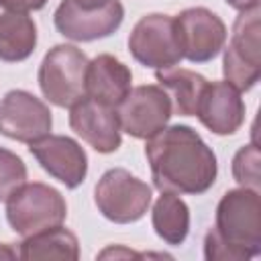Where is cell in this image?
<instances>
[{"label": "cell", "mask_w": 261, "mask_h": 261, "mask_svg": "<svg viewBox=\"0 0 261 261\" xmlns=\"http://www.w3.org/2000/svg\"><path fill=\"white\" fill-rule=\"evenodd\" d=\"M145 157L159 192L200 196L214 186L218 175L212 147L188 124L163 126L147 139Z\"/></svg>", "instance_id": "cell-1"}, {"label": "cell", "mask_w": 261, "mask_h": 261, "mask_svg": "<svg viewBox=\"0 0 261 261\" xmlns=\"http://www.w3.org/2000/svg\"><path fill=\"white\" fill-rule=\"evenodd\" d=\"M261 253L259 190L234 188L216 204L214 226L204 237L208 261H247Z\"/></svg>", "instance_id": "cell-2"}, {"label": "cell", "mask_w": 261, "mask_h": 261, "mask_svg": "<svg viewBox=\"0 0 261 261\" xmlns=\"http://www.w3.org/2000/svg\"><path fill=\"white\" fill-rule=\"evenodd\" d=\"M65 198L59 190L43 181H24L6 198V220L20 237L59 226L65 222Z\"/></svg>", "instance_id": "cell-3"}, {"label": "cell", "mask_w": 261, "mask_h": 261, "mask_svg": "<svg viewBox=\"0 0 261 261\" xmlns=\"http://www.w3.org/2000/svg\"><path fill=\"white\" fill-rule=\"evenodd\" d=\"M88 57L75 45H55L39 65L37 82L43 96L57 108H71L86 96Z\"/></svg>", "instance_id": "cell-4"}, {"label": "cell", "mask_w": 261, "mask_h": 261, "mask_svg": "<svg viewBox=\"0 0 261 261\" xmlns=\"http://www.w3.org/2000/svg\"><path fill=\"white\" fill-rule=\"evenodd\" d=\"M153 200V190L124 167L104 171L94 188V204L98 212L114 224H130L141 220Z\"/></svg>", "instance_id": "cell-5"}, {"label": "cell", "mask_w": 261, "mask_h": 261, "mask_svg": "<svg viewBox=\"0 0 261 261\" xmlns=\"http://www.w3.org/2000/svg\"><path fill=\"white\" fill-rule=\"evenodd\" d=\"M261 8L241 12L232 24L228 47L222 57V73L239 92H249L261 77Z\"/></svg>", "instance_id": "cell-6"}, {"label": "cell", "mask_w": 261, "mask_h": 261, "mask_svg": "<svg viewBox=\"0 0 261 261\" xmlns=\"http://www.w3.org/2000/svg\"><path fill=\"white\" fill-rule=\"evenodd\" d=\"M128 51L143 67L155 71L175 67L184 55L179 49L173 16L161 12L141 16L128 35Z\"/></svg>", "instance_id": "cell-7"}, {"label": "cell", "mask_w": 261, "mask_h": 261, "mask_svg": "<svg viewBox=\"0 0 261 261\" xmlns=\"http://www.w3.org/2000/svg\"><path fill=\"white\" fill-rule=\"evenodd\" d=\"M171 102L165 90L157 84H145L130 88L124 100L116 106L120 130L133 139H151L171 118Z\"/></svg>", "instance_id": "cell-8"}, {"label": "cell", "mask_w": 261, "mask_h": 261, "mask_svg": "<svg viewBox=\"0 0 261 261\" xmlns=\"http://www.w3.org/2000/svg\"><path fill=\"white\" fill-rule=\"evenodd\" d=\"M184 59L192 63L212 61L224 47L228 31L222 18L204 6H192L173 16Z\"/></svg>", "instance_id": "cell-9"}, {"label": "cell", "mask_w": 261, "mask_h": 261, "mask_svg": "<svg viewBox=\"0 0 261 261\" xmlns=\"http://www.w3.org/2000/svg\"><path fill=\"white\" fill-rule=\"evenodd\" d=\"M124 20V6L120 0H110L104 6L88 8L73 0H61L53 14V24L59 35L77 43H90L110 37Z\"/></svg>", "instance_id": "cell-10"}, {"label": "cell", "mask_w": 261, "mask_h": 261, "mask_svg": "<svg viewBox=\"0 0 261 261\" xmlns=\"http://www.w3.org/2000/svg\"><path fill=\"white\" fill-rule=\"evenodd\" d=\"M53 116L49 106L27 90H10L0 100V135L33 143L51 133Z\"/></svg>", "instance_id": "cell-11"}, {"label": "cell", "mask_w": 261, "mask_h": 261, "mask_svg": "<svg viewBox=\"0 0 261 261\" xmlns=\"http://www.w3.org/2000/svg\"><path fill=\"white\" fill-rule=\"evenodd\" d=\"M31 155L37 163L65 188L75 190L88 175V155L84 147L67 135H45L29 143Z\"/></svg>", "instance_id": "cell-12"}, {"label": "cell", "mask_w": 261, "mask_h": 261, "mask_svg": "<svg viewBox=\"0 0 261 261\" xmlns=\"http://www.w3.org/2000/svg\"><path fill=\"white\" fill-rule=\"evenodd\" d=\"M69 126L94 151L104 155L118 151L122 143L116 108H110L86 96L69 108Z\"/></svg>", "instance_id": "cell-13"}, {"label": "cell", "mask_w": 261, "mask_h": 261, "mask_svg": "<svg viewBox=\"0 0 261 261\" xmlns=\"http://www.w3.org/2000/svg\"><path fill=\"white\" fill-rule=\"evenodd\" d=\"M194 116L214 135H234L245 122V102L241 92L226 80L208 82Z\"/></svg>", "instance_id": "cell-14"}, {"label": "cell", "mask_w": 261, "mask_h": 261, "mask_svg": "<svg viewBox=\"0 0 261 261\" xmlns=\"http://www.w3.org/2000/svg\"><path fill=\"white\" fill-rule=\"evenodd\" d=\"M133 88V71L110 53H100L88 61L86 98L116 108Z\"/></svg>", "instance_id": "cell-15"}, {"label": "cell", "mask_w": 261, "mask_h": 261, "mask_svg": "<svg viewBox=\"0 0 261 261\" xmlns=\"http://www.w3.org/2000/svg\"><path fill=\"white\" fill-rule=\"evenodd\" d=\"M37 47V24L29 14L14 12L0 4V61L18 63Z\"/></svg>", "instance_id": "cell-16"}, {"label": "cell", "mask_w": 261, "mask_h": 261, "mask_svg": "<svg viewBox=\"0 0 261 261\" xmlns=\"http://www.w3.org/2000/svg\"><path fill=\"white\" fill-rule=\"evenodd\" d=\"M155 80L159 82L157 86H161L165 90V94L169 96L171 102V110L179 116H194L200 96L208 84V80L192 69L186 67H167V69H159L155 71Z\"/></svg>", "instance_id": "cell-17"}, {"label": "cell", "mask_w": 261, "mask_h": 261, "mask_svg": "<svg viewBox=\"0 0 261 261\" xmlns=\"http://www.w3.org/2000/svg\"><path fill=\"white\" fill-rule=\"evenodd\" d=\"M16 255L20 259H80L77 237L65 226H51L29 237H22Z\"/></svg>", "instance_id": "cell-18"}, {"label": "cell", "mask_w": 261, "mask_h": 261, "mask_svg": "<svg viewBox=\"0 0 261 261\" xmlns=\"http://www.w3.org/2000/svg\"><path fill=\"white\" fill-rule=\"evenodd\" d=\"M151 224L163 243L179 247L190 232V208L177 194L161 192L151 210Z\"/></svg>", "instance_id": "cell-19"}, {"label": "cell", "mask_w": 261, "mask_h": 261, "mask_svg": "<svg viewBox=\"0 0 261 261\" xmlns=\"http://www.w3.org/2000/svg\"><path fill=\"white\" fill-rule=\"evenodd\" d=\"M261 153L257 143H249L245 147H241L234 157H232V177L239 186L243 188H251V190H259L261 186Z\"/></svg>", "instance_id": "cell-20"}, {"label": "cell", "mask_w": 261, "mask_h": 261, "mask_svg": "<svg viewBox=\"0 0 261 261\" xmlns=\"http://www.w3.org/2000/svg\"><path fill=\"white\" fill-rule=\"evenodd\" d=\"M27 179V165L24 161L10 149L0 147V202L6 198Z\"/></svg>", "instance_id": "cell-21"}, {"label": "cell", "mask_w": 261, "mask_h": 261, "mask_svg": "<svg viewBox=\"0 0 261 261\" xmlns=\"http://www.w3.org/2000/svg\"><path fill=\"white\" fill-rule=\"evenodd\" d=\"M49 0H0L2 6L14 10V12H22V14H29V12H35V10H41Z\"/></svg>", "instance_id": "cell-22"}, {"label": "cell", "mask_w": 261, "mask_h": 261, "mask_svg": "<svg viewBox=\"0 0 261 261\" xmlns=\"http://www.w3.org/2000/svg\"><path fill=\"white\" fill-rule=\"evenodd\" d=\"M228 6H232L234 10L239 12H247V10H253V8H259L261 0H226Z\"/></svg>", "instance_id": "cell-23"}, {"label": "cell", "mask_w": 261, "mask_h": 261, "mask_svg": "<svg viewBox=\"0 0 261 261\" xmlns=\"http://www.w3.org/2000/svg\"><path fill=\"white\" fill-rule=\"evenodd\" d=\"M75 4H80V6H88V8H96V6H104V4H108L110 0H73Z\"/></svg>", "instance_id": "cell-24"}, {"label": "cell", "mask_w": 261, "mask_h": 261, "mask_svg": "<svg viewBox=\"0 0 261 261\" xmlns=\"http://www.w3.org/2000/svg\"><path fill=\"white\" fill-rule=\"evenodd\" d=\"M12 257H18L16 251H10L8 245H2L0 243V259H12Z\"/></svg>", "instance_id": "cell-25"}]
</instances>
